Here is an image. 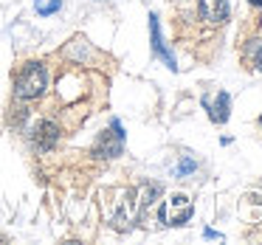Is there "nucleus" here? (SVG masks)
<instances>
[{"instance_id": "423d86ee", "label": "nucleus", "mask_w": 262, "mask_h": 245, "mask_svg": "<svg viewBox=\"0 0 262 245\" xmlns=\"http://www.w3.org/2000/svg\"><path fill=\"white\" fill-rule=\"evenodd\" d=\"M198 12L206 23L220 26L228 17V0H198Z\"/></svg>"}, {"instance_id": "ddd939ff", "label": "nucleus", "mask_w": 262, "mask_h": 245, "mask_svg": "<svg viewBox=\"0 0 262 245\" xmlns=\"http://www.w3.org/2000/svg\"><path fill=\"white\" fill-rule=\"evenodd\" d=\"M251 3H254V6H262V0H251Z\"/></svg>"}, {"instance_id": "f03ea898", "label": "nucleus", "mask_w": 262, "mask_h": 245, "mask_svg": "<svg viewBox=\"0 0 262 245\" xmlns=\"http://www.w3.org/2000/svg\"><path fill=\"white\" fill-rule=\"evenodd\" d=\"M116 200H107V217H110V226L124 231L130 228L133 220V209H136V192L133 189H116L113 192Z\"/></svg>"}, {"instance_id": "7ed1b4c3", "label": "nucleus", "mask_w": 262, "mask_h": 245, "mask_svg": "<svg viewBox=\"0 0 262 245\" xmlns=\"http://www.w3.org/2000/svg\"><path fill=\"white\" fill-rule=\"evenodd\" d=\"M124 152V130H121V121H110V130H104L102 136L93 144V155L99 161H113Z\"/></svg>"}, {"instance_id": "20e7f679", "label": "nucleus", "mask_w": 262, "mask_h": 245, "mask_svg": "<svg viewBox=\"0 0 262 245\" xmlns=\"http://www.w3.org/2000/svg\"><path fill=\"white\" fill-rule=\"evenodd\" d=\"M192 211H194L192 200H189L186 194H172V197H166L164 206H161V220H164L166 226H186Z\"/></svg>"}, {"instance_id": "f8f14e48", "label": "nucleus", "mask_w": 262, "mask_h": 245, "mask_svg": "<svg viewBox=\"0 0 262 245\" xmlns=\"http://www.w3.org/2000/svg\"><path fill=\"white\" fill-rule=\"evenodd\" d=\"M254 65H256V71H259V74H262V48H259V51H256V57H254Z\"/></svg>"}, {"instance_id": "9b49d317", "label": "nucleus", "mask_w": 262, "mask_h": 245, "mask_svg": "<svg viewBox=\"0 0 262 245\" xmlns=\"http://www.w3.org/2000/svg\"><path fill=\"white\" fill-rule=\"evenodd\" d=\"M194 166H198V164H194V161L186 155V158L181 161V166H178V177H186L189 172H194Z\"/></svg>"}, {"instance_id": "0eeeda50", "label": "nucleus", "mask_w": 262, "mask_h": 245, "mask_svg": "<svg viewBox=\"0 0 262 245\" xmlns=\"http://www.w3.org/2000/svg\"><path fill=\"white\" fill-rule=\"evenodd\" d=\"M149 31H152V51H155V57H161V59H164V62H166V68H169V71H178L175 57H172V54L166 51L164 40H161V29H158V17H155V14H149Z\"/></svg>"}, {"instance_id": "9d476101", "label": "nucleus", "mask_w": 262, "mask_h": 245, "mask_svg": "<svg viewBox=\"0 0 262 245\" xmlns=\"http://www.w3.org/2000/svg\"><path fill=\"white\" fill-rule=\"evenodd\" d=\"M62 6V0H48V3H37V14H54Z\"/></svg>"}, {"instance_id": "1a4fd4ad", "label": "nucleus", "mask_w": 262, "mask_h": 245, "mask_svg": "<svg viewBox=\"0 0 262 245\" xmlns=\"http://www.w3.org/2000/svg\"><path fill=\"white\" fill-rule=\"evenodd\" d=\"M161 192H164V186H161V183H149V186H144V194H141V214L155 203V197H161Z\"/></svg>"}, {"instance_id": "39448f33", "label": "nucleus", "mask_w": 262, "mask_h": 245, "mask_svg": "<svg viewBox=\"0 0 262 245\" xmlns=\"http://www.w3.org/2000/svg\"><path fill=\"white\" fill-rule=\"evenodd\" d=\"M57 141H59V127L48 119L37 121L34 130H31V144H34L37 152H51L57 147Z\"/></svg>"}, {"instance_id": "f257e3e1", "label": "nucleus", "mask_w": 262, "mask_h": 245, "mask_svg": "<svg viewBox=\"0 0 262 245\" xmlns=\"http://www.w3.org/2000/svg\"><path fill=\"white\" fill-rule=\"evenodd\" d=\"M48 87V74L42 62H26L20 74L14 76V96L20 102H31V99L42 96Z\"/></svg>"}, {"instance_id": "6e6552de", "label": "nucleus", "mask_w": 262, "mask_h": 245, "mask_svg": "<svg viewBox=\"0 0 262 245\" xmlns=\"http://www.w3.org/2000/svg\"><path fill=\"white\" fill-rule=\"evenodd\" d=\"M206 104H209V102H206ZM228 107H231V99H228L226 91H220V93H217V102L209 104V119L214 121V124H226V121H228Z\"/></svg>"}]
</instances>
